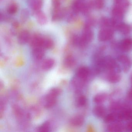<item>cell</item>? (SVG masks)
Returning <instances> with one entry per match:
<instances>
[{"label": "cell", "instance_id": "obj_10", "mask_svg": "<svg viewBox=\"0 0 132 132\" xmlns=\"http://www.w3.org/2000/svg\"><path fill=\"white\" fill-rule=\"evenodd\" d=\"M120 48L124 51H129L132 50V40L126 39L123 40L120 44Z\"/></svg>", "mask_w": 132, "mask_h": 132}, {"label": "cell", "instance_id": "obj_19", "mask_svg": "<svg viewBox=\"0 0 132 132\" xmlns=\"http://www.w3.org/2000/svg\"><path fill=\"white\" fill-rule=\"evenodd\" d=\"M106 98L107 96L105 93H99L95 96L93 98V102L96 104H101L105 101Z\"/></svg>", "mask_w": 132, "mask_h": 132}, {"label": "cell", "instance_id": "obj_13", "mask_svg": "<svg viewBox=\"0 0 132 132\" xmlns=\"http://www.w3.org/2000/svg\"><path fill=\"white\" fill-rule=\"evenodd\" d=\"M54 60L52 59H45L42 62V68L43 70H47L51 69L54 65Z\"/></svg>", "mask_w": 132, "mask_h": 132}, {"label": "cell", "instance_id": "obj_1", "mask_svg": "<svg viewBox=\"0 0 132 132\" xmlns=\"http://www.w3.org/2000/svg\"><path fill=\"white\" fill-rule=\"evenodd\" d=\"M102 64V68L107 69L110 72H116V69L118 70L119 68L118 65L115 60L110 57H106L103 59Z\"/></svg>", "mask_w": 132, "mask_h": 132}, {"label": "cell", "instance_id": "obj_16", "mask_svg": "<svg viewBox=\"0 0 132 132\" xmlns=\"http://www.w3.org/2000/svg\"><path fill=\"white\" fill-rule=\"evenodd\" d=\"M123 126L121 123H113L108 126L107 130L109 132H120L122 131Z\"/></svg>", "mask_w": 132, "mask_h": 132}, {"label": "cell", "instance_id": "obj_18", "mask_svg": "<svg viewBox=\"0 0 132 132\" xmlns=\"http://www.w3.org/2000/svg\"><path fill=\"white\" fill-rule=\"evenodd\" d=\"M75 60L73 56L68 55L65 57L64 60V64L66 68H71L75 64Z\"/></svg>", "mask_w": 132, "mask_h": 132}, {"label": "cell", "instance_id": "obj_2", "mask_svg": "<svg viewBox=\"0 0 132 132\" xmlns=\"http://www.w3.org/2000/svg\"><path fill=\"white\" fill-rule=\"evenodd\" d=\"M57 97L48 93L44 99V106L46 109H49L55 105L57 102Z\"/></svg>", "mask_w": 132, "mask_h": 132}, {"label": "cell", "instance_id": "obj_5", "mask_svg": "<svg viewBox=\"0 0 132 132\" xmlns=\"http://www.w3.org/2000/svg\"><path fill=\"white\" fill-rule=\"evenodd\" d=\"M42 39L43 37L41 36L38 35H35L32 37L31 38L29 41L30 45L33 48L38 47H41Z\"/></svg>", "mask_w": 132, "mask_h": 132}, {"label": "cell", "instance_id": "obj_21", "mask_svg": "<svg viewBox=\"0 0 132 132\" xmlns=\"http://www.w3.org/2000/svg\"><path fill=\"white\" fill-rule=\"evenodd\" d=\"M50 129V123L48 121L45 122L38 128L37 131L41 132H49Z\"/></svg>", "mask_w": 132, "mask_h": 132}, {"label": "cell", "instance_id": "obj_26", "mask_svg": "<svg viewBox=\"0 0 132 132\" xmlns=\"http://www.w3.org/2000/svg\"><path fill=\"white\" fill-rule=\"evenodd\" d=\"M126 128L128 131H132V122H129L127 124Z\"/></svg>", "mask_w": 132, "mask_h": 132}, {"label": "cell", "instance_id": "obj_22", "mask_svg": "<svg viewBox=\"0 0 132 132\" xmlns=\"http://www.w3.org/2000/svg\"><path fill=\"white\" fill-rule=\"evenodd\" d=\"M18 7L16 4H11L9 5L7 8V12L10 14H14L18 11Z\"/></svg>", "mask_w": 132, "mask_h": 132}, {"label": "cell", "instance_id": "obj_11", "mask_svg": "<svg viewBox=\"0 0 132 132\" xmlns=\"http://www.w3.org/2000/svg\"><path fill=\"white\" fill-rule=\"evenodd\" d=\"M121 77L120 75L115 72H110L107 77V80L110 83H116L120 81Z\"/></svg>", "mask_w": 132, "mask_h": 132}, {"label": "cell", "instance_id": "obj_23", "mask_svg": "<svg viewBox=\"0 0 132 132\" xmlns=\"http://www.w3.org/2000/svg\"><path fill=\"white\" fill-rule=\"evenodd\" d=\"M83 6L82 4L79 1H75L72 4V9L75 13L80 11L82 10Z\"/></svg>", "mask_w": 132, "mask_h": 132}, {"label": "cell", "instance_id": "obj_15", "mask_svg": "<svg viewBox=\"0 0 132 132\" xmlns=\"http://www.w3.org/2000/svg\"><path fill=\"white\" fill-rule=\"evenodd\" d=\"M29 5L33 10L38 11L42 6V0H30Z\"/></svg>", "mask_w": 132, "mask_h": 132}, {"label": "cell", "instance_id": "obj_8", "mask_svg": "<svg viewBox=\"0 0 132 132\" xmlns=\"http://www.w3.org/2000/svg\"><path fill=\"white\" fill-rule=\"evenodd\" d=\"M44 48L41 47L35 48H33L32 55L35 59L37 60H41L45 54Z\"/></svg>", "mask_w": 132, "mask_h": 132}, {"label": "cell", "instance_id": "obj_4", "mask_svg": "<svg viewBox=\"0 0 132 132\" xmlns=\"http://www.w3.org/2000/svg\"><path fill=\"white\" fill-rule=\"evenodd\" d=\"M90 73L89 69L85 66H81L79 68L76 72V75L78 78L85 81L87 79Z\"/></svg>", "mask_w": 132, "mask_h": 132}, {"label": "cell", "instance_id": "obj_7", "mask_svg": "<svg viewBox=\"0 0 132 132\" xmlns=\"http://www.w3.org/2000/svg\"><path fill=\"white\" fill-rule=\"evenodd\" d=\"M85 119L81 115H76L72 117L70 120V123L72 126L75 127L81 126L84 123Z\"/></svg>", "mask_w": 132, "mask_h": 132}, {"label": "cell", "instance_id": "obj_28", "mask_svg": "<svg viewBox=\"0 0 132 132\" xmlns=\"http://www.w3.org/2000/svg\"><path fill=\"white\" fill-rule=\"evenodd\" d=\"M130 80H131V82L132 85V74L131 75V76H130Z\"/></svg>", "mask_w": 132, "mask_h": 132}, {"label": "cell", "instance_id": "obj_3", "mask_svg": "<svg viewBox=\"0 0 132 132\" xmlns=\"http://www.w3.org/2000/svg\"><path fill=\"white\" fill-rule=\"evenodd\" d=\"M118 60L122 65L123 71L125 72H127L132 65V62L131 59L127 56L122 55L119 56Z\"/></svg>", "mask_w": 132, "mask_h": 132}, {"label": "cell", "instance_id": "obj_9", "mask_svg": "<svg viewBox=\"0 0 132 132\" xmlns=\"http://www.w3.org/2000/svg\"><path fill=\"white\" fill-rule=\"evenodd\" d=\"M119 120H132V110L127 109L119 113Z\"/></svg>", "mask_w": 132, "mask_h": 132}, {"label": "cell", "instance_id": "obj_24", "mask_svg": "<svg viewBox=\"0 0 132 132\" xmlns=\"http://www.w3.org/2000/svg\"><path fill=\"white\" fill-rule=\"evenodd\" d=\"M87 99L86 97L84 95L80 96L78 99L77 103L79 106H84L86 104Z\"/></svg>", "mask_w": 132, "mask_h": 132}, {"label": "cell", "instance_id": "obj_17", "mask_svg": "<svg viewBox=\"0 0 132 132\" xmlns=\"http://www.w3.org/2000/svg\"><path fill=\"white\" fill-rule=\"evenodd\" d=\"M116 120H119V113H112L108 114L105 117L104 121L106 123H110L113 122Z\"/></svg>", "mask_w": 132, "mask_h": 132}, {"label": "cell", "instance_id": "obj_20", "mask_svg": "<svg viewBox=\"0 0 132 132\" xmlns=\"http://www.w3.org/2000/svg\"><path fill=\"white\" fill-rule=\"evenodd\" d=\"M54 45L53 41L50 38H43L42 42L41 47L44 49H50Z\"/></svg>", "mask_w": 132, "mask_h": 132}, {"label": "cell", "instance_id": "obj_12", "mask_svg": "<svg viewBox=\"0 0 132 132\" xmlns=\"http://www.w3.org/2000/svg\"><path fill=\"white\" fill-rule=\"evenodd\" d=\"M93 114L98 117H102L105 115L106 111L104 106L101 105H97L93 109Z\"/></svg>", "mask_w": 132, "mask_h": 132}, {"label": "cell", "instance_id": "obj_27", "mask_svg": "<svg viewBox=\"0 0 132 132\" xmlns=\"http://www.w3.org/2000/svg\"><path fill=\"white\" fill-rule=\"evenodd\" d=\"M128 96L130 99L132 100V88L131 89H130L128 92Z\"/></svg>", "mask_w": 132, "mask_h": 132}, {"label": "cell", "instance_id": "obj_6", "mask_svg": "<svg viewBox=\"0 0 132 132\" xmlns=\"http://www.w3.org/2000/svg\"><path fill=\"white\" fill-rule=\"evenodd\" d=\"M30 33L28 31H23L18 36V42L21 44H24L30 41Z\"/></svg>", "mask_w": 132, "mask_h": 132}, {"label": "cell", "instance_id": "obj_25", "mask_svg": "<svg viewBox=\"0 0 132 132\" xmlns=\"http://www.w3.org/2000/svg\"><path fill=\"white\" fill-rule=\"evenodd\" d=\"M61 92L62 91L61 89L58 88H54L50 89L48 92L56 97H57L59 95L61 94Z\"/></svg>", "mask_w": 132, "mask_h": 132}, {"label": "cell", "instance_id": "obj_14", "mask_svg": "<svg viewBox=\"0 0 132 132\" xmlns=\"http://www.w3.org/2000/svg\"><path fill=\"white\" fill-rule=\"evenodd\" d=\"M36 18L37 21L40 24L43 25L47 22V18L46 15L42 11H37L36 14Z\"/></svg>", "mask_w": 132, "mask_h": 132}]
</instances>
